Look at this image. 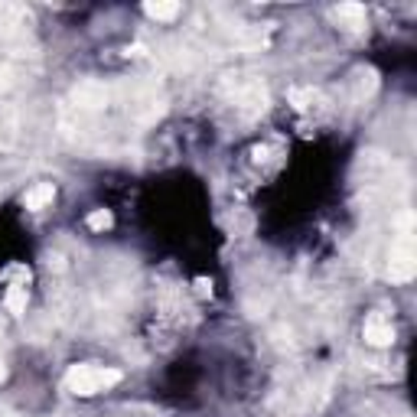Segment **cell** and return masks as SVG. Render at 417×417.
<instances>
[{
    "label": "cell",
    "instance_id": "6da1fadb",
    "mask_svg": "<svg viewBox=\"0 0 417 417\" xmlns=\"http://www.w3.org/2000/svg\"><path fill=\"white\" fill-rule=\"evenodd\" d=\"M118 382H121L118 368H104V365H75L72 372L66 375L68 392H75V394L108 392V388H114Z\"/></svg>",
    "mask_w": 417,
    "mask_h": 417
},
{
    "label": "cell",
    "instance_id": "277c9868",
    "mask_svg": "<svg viewBox=\"0 0 417 417\" xmlns=\"http://www.w3.org/2000/svg\"><path fill=\"white\" fill-rule=\"evenodd\" d=\"M147 13L157 17V20H170V17H176L179 13V7L176 4H157V7H147Z\"/></svg>",
    "mask_w": 417,
    "mask_h": 417
},
{
    "label": "cell",
    "instance_id": "5b68a950",
    "mask_svg": "<svg viewBox=\"0 0 417 417\" xmlns=\"http://www.w3.org/2000/svg\"><path fill=\"white\" fill-rule=\"evenodd\" d=\"M108 225H111V212H104V209H98V212L88 215V229L102 231V229H108Z\"/></svg>",
    "mask_w": 417,
    "mask_h": 417
},
{
    "label": "cell",
    "instance_id": "3957f363",
    "mask_svg": "<svg viewBox=\"0 0 417 417\" xmlns=\"http://www.w3.org/2000/svg\"><path fill=\"white\" fill-rule=\"evenodd\" d=\"M52 196H56V189L49 186V183H43V186H36V189H30L26 193V209H43L46 203H52Z\"/></svg>",
    "mask_w": 417,
    "mask_h": 417
},
{
    "label": "cell",
    "instance_id": "7a4b0ae2",
    "mask_svg": "<svg viewBox=\"0 0 417 417\" xmlns=\"http://www.w3.org/2000/svg\"><path fill=\"white\" fill-rule=\"evenodd\" d=\"M365 339L375 342V346H385V342H392V323H388L385 316H368V323H365Z\"/></svg>",
    "mask_w": 417,
    "mask_h": 417
}]
</instances>
